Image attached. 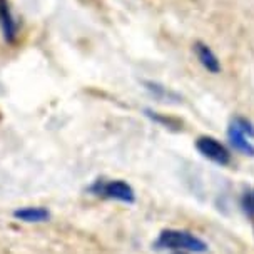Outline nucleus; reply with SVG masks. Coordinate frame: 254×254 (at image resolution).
<instances>
[{"label":"nucleus","instance_id":"obj_11","mask_svg":"<svg viewBox=\"0 0 254 254\" xmlns=\"http://www.w3.org/2000/svg\"><path fill=\"white\" fill-rule=\"evenodd\" d=\"M241 207H243L244 214L249 217H254V189H249L243 194Z\"/></svg>","mask_w":254,"mask_h":254},{"label":"nucleus","instance_id":"obj_1","mask_svg":"<svg viewBox=\"0 0 254 254\" xmlns=\"http://www.w3.org/2000/svg\"><path fill=\"white\" fill-rule=\"evenodd\" d=\"M154 248L159 251H186L194 254H204L207 251V244L197 236L181 229H164L157 236Z\"/></svg>","mask_w":254,"mask_h":254},{"label":"nucleus","instance_id":"obj_4","mask_svg":"<svg viewBox=\"0 0 254 254\" xmlns=\"http://www.w3.org/2000/svg\"><path fill=\"white\" fill-rule=\"evenodd\" d=\"M0 29L7 44H15L19 37V25L8 5V0H0Z\"/></svg>","mask_w":254,"mask_h":254},{"label":"nucleus","instance_id":"obj_3","mask_svg":"<svg viewBox=\"0 0 254 254\" xmlns=\"http://www.w3.org/2000/svg\"><path fill=\"white\" fill-rule=\"evenodd\" d=\"M196 149L202 157L214 162L217 166H228L231 162V151L221 140H217L212 135H201L196 139Z\"/></svg>","mask_w":254,"mask_h":254},{"label":"nucleus","instance_id":"obj_12","mask_svg":"<svg viewBox=\"0 0 254 254\" xmlns=\"http://www.w3.org/2000/svg\"><path fill=\"white\" fill-rule=\"evenodd\" d=\"M172 254H190V253H186V251H174Z\"/></svg>","mask_w":254,"mask_h":254},{"label":"nucleus","instance_id":"obj_8","mask_svg":"<svg viewBox=\"0 0 254 254\" xmlns=\"http://www.w3.org/2000/svg\"><path fill=\"white\" fill-rule=\"evenodd\" d=\"M144 87H146L147 92H151L154 97L159 99V101H171V102H181V95L174 90H171L166 85L154 82V80H142Z\"/></svg>","mask_w":254,"mask_h":254},{"label":"nucleus","instance_id":"obj_2","mask_svg":"<svg viewBox=\"0 0 254 254\" xmlns=\"http://www.w3.org/2000/svg\"><path fill=\"white\" fill-rule=\"evenodd\" d=\"M87 192L92 196L111 199V201H119L124 204H134L135 202V190L132 186L122 179H95L87 188Z\"/></svg>","mask_w":254,"mask_h":254},{"label":"nucleus","instance_id":"obj_6","mask_svg":"<svg viewBox=\"0 0 254 254\" xmlns=\"http://www.w3.org/2000/svg\"><path fill=\"white\" fill-rule=\"evenodd\" d=\"M228 140L231 146L234 147V151L241 152L243 156L254 157V144L251 142V139H249L246 134H243L239 129H236L233 124H229Z\"/></svg>","mask_w":254,"mask_h":254},{"label":"nucleus","instance_id":"obj_5","mask_svg":"<svg viewBox=\"0 0 254 254\" xmlns=\"http://www.w3.org/2000/svg\"><path fill=\"white\" fill-rule=\"evenodd\" d=\"M192 47H194V52H196L199 64H201L204 69L209 72V74H219L222 70L221 61L209 45L201 42V40H197V42H194Z\"/></svg>","mask_w":254,"mask_h":254},{"label":"nucleus","instance_id":"obj_9","mask_svg":"<svg viewBox=\"0 0 254 254\" xmlns=\"http://www.w3.org/2000/svg\"><path fill=\"white\" fill-rule=\"evenodd\" d=\"M144 114H146L149 119L154 121L156 124L166 127L169 130H183V121L178 119V117H171V116H166V114H161V112H156L152 109H144Z\"/></svg>","mask_w":254,"mask_h":254},{"label":"nucleus","instance_id":"obj_10","mask_svg":"<svg viewBox=\"0 0 254 254\" xmlns=\"http://www.w3.org/2000/svg\"><path fill=\"white\" fill-rule=\"evenodd\" d=\"M231 124H233V126L236 127V129L241 130L243 134H246L249 139H254V124L248 119V117L236 116V117H233Z\"/></svg>","mask_w":254,"mask_h":254},{"label":"nucleus","instance_id":"obj_7","mask_svg":"<svg viewBox=\"0 0 254 254\" xmlns=\"http://www.w3.org/2000/svg\"><path fill=\"white\" fill-rule=\"evenodd\" d=\"M13 217L24 222H45L51 219V212L42 206H27L13 211Z\"/></svg>","mask_w":254,"mask_h":254}]
</instances>
